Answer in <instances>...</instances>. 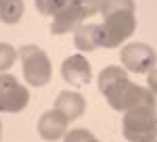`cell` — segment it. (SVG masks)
I'll return each mask as SVG.
<instances>
[{
  "mask_svg": "<svg viewBox=\"0 0 157 142\" xmlns=\"http://www.w3.org/2000/svg\"><path fill=\"white\" fill-rule=\"evenodd\" d=\"M73 0H36V9L44 17H55L61 9H65L67 4H71Z\"/></svg>",
  "mask_w": 157,
  "mask_h": 142,
  "instance_id": "obj_14",
  "label": "cell"
},
{
  "mask_svg": "<svg viewBox=\"0 0 157 142\" xmlns=\"http://www.w3.org/2000/svg\"><path fill=\"white\" fill-rule=\"evenodd\" d=\"M136 29L134 13H113L103 17L98 25V48H117L121 46Z\"/></svg>",
  "mask_w": 157,
  "mask_h": 142,
  "instance_id": "obj_4",
  "label": "cell"
},
{
  "mask_svg": "<svg viewBox=\"0 0 157 142\" xmlns=\"http://www.w3.org/2000/svg\"><path fill=\"white\" fill-rule=\"evenodd\" d=\"M73 44L80 52H92L98 48V25L82 23L73 32Z\"/></svg>",
  "mask_w": 157,
  "mask_h": 142,
  "instance_id": "obj_11",
  "label": "cell"
},
{
  "mask_svg": "<svg viewBox=\"0 0 157 142\" xmlns=\"http://www.w3.org/2000/svg\"><path fill=\"white\" fill-rule=\"evenodd\" d=\"M121 80H128V71L120 67V65H109L98 73V90L101 94H107L109 90Z\"/></svg>",
  "mask_w": 157,
  "mask_h": 142,
  "instance_id": "obj_12",
  "label": "cell"
},
{
  "mask_svg": "<svg viewBox=\"0 0 157 142\" xmlns=\"http://www.w3.org/2000/svg\"><path fill=\"white\" fill-rule=\"evenodd\" d=\"M134 13L136 11V4H134V0H107L105 2V6H103V17H107V15H113V13Z\"/></svg>",
  "mask_w": 157,
  "mask_h": 142,
  "instance_id": "obj_15",
  "label": "cell"
},
{
  "mask_svg": "<svg viewBox=\"0 0 157 142\" xmlns=\"http://www.w3.org/2000/svg\"><path fill=\"white\" fill-rule=\"evenodd\" d=\"M145 142H157V138H153V140H145Z\"/></svg>",
  "mask_w": 157,
  "mask_h": 142,
  "instance_id": "obj_20",
  "label": "cell"
},
{
  "mask_svg": "<svg viewBox=\"0 0 157 142\" xmlns=\"http://www.w3.org/2000/svg\"><path fill=\"white\" fill-rule=\"evenodd\" d=\"M147 86H149V90L157 96V67H153V69L147 73Z\"/></svg>",
  "mask_w": 157,
  "mask_h": 142,
  "instance_id": "obj_19",
  "label": "cell"
},
{
  "mask_svg": "<svg viewBox=\"0 0 157 142\" xmlns=\"http://www.w3.org/2000/svg\"><path fill=\"white\" fill-rule=\"evenodd\" d=\"M23 0H0V21L2 23H17L23 17Z\"/></svg>",
  "mask_w": 157,
  "mask_h": 142,
  "instance_id": "obj_13",
  "label": "cell"
},
{
  "mask_svg": "<svg viewBox=\"0 0 157 142\" xmlns=\"http://www.w3.org/2000/svg\"><path fill=\"white\" fill-rule=\"evenodd\" d=\"M19 57V50H15L11 44L0 42V73H4L6 69H11L13 63Z\"/></svg>",
  "mask_w": 157,
  "mask_h": 142,
  "instance_id": "obj_16",
  "label": "cell"
},
{
  "mask_svg": "<svg viewBox=\"0 0 157 142\" xmlns=\"http://www.w3.org/2000/svg\"><path fill=\"white\" fill-rule=\"evenodd\" d=\"M84 13L80 9V4L73 0L71 4H67L65 9H61L55 17H52V21H50V32L55 36H63V34H71L75 32L80 25L84 23Z\"/></svg>",
  "mask_w": 157,
  "mask_h": 142,
  "instance_id": "obj_8",
  "label": "cell"
},
{
  "mask_svg": "<svg viewBox=\"0 0 157 142\" xmlns=\"http://www.w3.org/2000/svg\"><path fill=\"white\" fill-rule=\"evenodd\" d=\"M19 59H21V71H23L25 82L34 88H42L52 77V65L48 54L36 44H25L19 48Z\"/></svg>",
  "mask_w": 157,
  "mask_h": 142,
  "instance_id": "obj_3",
  "label": "cell"
},
{
  "mask_svg": "<svg viewBox=\"0 0 157 142\" xmlns=\"http://www.w3.org/2000/svg\"><path fill=\"white\" fill-rule=\"evenodd\" d=\"M61 75L63 80L73 86V88H82L86 84H90V77H92V67L84 54H71L63 61L61 65Z\"/></svg>",
  "mask_w": 157,
  "mask_h": 142,
  "instance_id": "obj_7",
  "label": "cell"
},
{
  "mask_svg": "<svg viewBox=\"0 0 157 142\" xmlns=\"http://www.w3.org/2000/svg\"><path fill=\"white\" fill-rule=\"evenodd\" d=\"M75 2L80 4L86 19H90V17H94L98 13H103V6H105L107 0H75Z\"/></svg>",
  "mask_w": 157,
  "mask_h": 142,
  "instance_id": "obj_18",
  "label": "cell"
},
{
  "mask_svg": "<svg viewBox=\"0 0 157 142\" xmlns=\"http://www.w3.org/2000/svg\"><path fill=\"white\" fill-rule=\"evenodd\" d=\"M121 67L130 73H149L157 65V52L145 42H130L120 52Z\"/></svg>",
  "mask_w": 157,
  "mask_h": 142,
  "instance_id": "obj_5",
  "label": "cell"
},
{
  "mask_svg": "<svg viewBox=\"0 0 157 142\" xmlns=\"http://www.w3.org/2000/svg\"><path fill=\"white\" fill-rule=\"evenodd\" d=\"M0 136H2V123H0Z\"/></svg>",
  "mask_w": 157,
  "mask_h": 142,
  "instance_id": "obj_21",
  "label": "cell"
},
{
  "mask_svg": "<svg viewBox=\"0 0 157 142\" xmlns=\"http://www.w3.org/2000/svg\"><path fill=\"white\" fill-rule=\"evenodd\" d=\"M63 142H101V140L94 138L92 132L84 130V128H75V130H69L63 136Z\"/></svg>",
  "mask_w": 157,
  "mask_h": 142,
  "instance_id": "obj_17",
  "label": "cell"
},
{
  "mask_svg": "<svg viewBox=\"0 0 157 142\" xmlns=\"http://www.w3.org/2000/svg\"><path fill=\"white\" fill-rule=\"evenodd\" d=\"M67 123H69V119L65 117L61 111L57 109H50L46 113H42L40 119H38V134H40V138H44V140H59L63 138L65 134H67Z\"/></svg>",
  "mask_w": 157,
  "mask_h": 142,
  "instance_id": "obj_9",
  "label": "cell"
},
{
  "mask_svg": "<svg viewBox=\"0 0 157 142\" xmlns=\"http://www.w3.org/2000/svg\"><path fill=\"white\" fill-rule=\"evenodd\" d=\"M107 98V105L113 109V111H130L134 106H155L157 105V96L149 90V88H143L138 84L130 82V80H121L117 82L107 94H103Z\"/></svg>",
  "mask_w": 157,
  "mask_h": 142,
  "instance_id": "obj_1",
  "label": "cell"
},
{
  "mask_svg": "<svg viewBox=\"0 0 157 142\" xmlns=\"http://www.w3.org/2000/svg\"><path fill=\"white\" fill-rule=\"evenodd\" d=\"M121 134L130 142H145L157 138V111L155 106H134L124 113Z\"/></svg>",
  "mask_w": 157,
  "mask_h": 142,
  "instance_id": "obj_2",
  "label": "cell"
},
{
  "mask_svg": "<svg viewBox=\"0 0 157 142\" xmlns=\"http://www.w3.org/2000/svg\"><path fill=\"white\" fill-rule=\"evenodd\" d=\"M55 109L61 111L69 121H73V119L82 117V113L86 111V98L80 94V92L63 90V92H59V96L55 98Z\"/></svg>",
  "mask_w": 157,
  "mask_h": 142,
  "instance_id": "obj_10",
  "label": "cell"
},
{
  "mask_svg": "<svg viewBox=\"0 0 157 142\" xmlns=\"http://www.w3.org/2000/svg\"><path fill=\"white\" fill-rule=\"evenodd\" d=\"M29 105V90L11 73H0V113H19Z\"/></svg>",
  "mask_w": 157,
  "mask_h": 142,
  "instance_id": "obj_6",
  "label": "cell"
}]
</instances>
